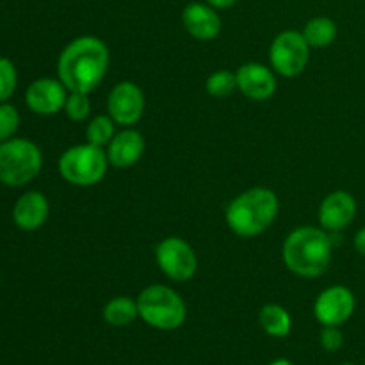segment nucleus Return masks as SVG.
Masks as SVG:
<instances>
[{
    "instance_id": "nucleus-25",
    "label": "nucleus",
    "mask_w": 365,
    "mask_h": 365,
    "mask_svg": "<svg viewBox=\"0 0 365 365\" xmlns=\"http://www.w3.org/2000/svg\"><path fill=\"white\" fill-rule=\"evenodd\" d=\"M344 337H342L339 327H324L321 331V346H323L327 351H337L341 349Z\"/></svg>"
},
{
    "instance_id": "nucleus-19",
    "label": "nucleus",
    "mask_w": 365,
    "mask_h": 365,
    "mask_svg": "<svg viewBox=\"0 0 365 365\" xmlns=\"http://www.w3.org/2000/svg\"><path fill=\"white\" fill-rule=\"evenodd\" d=\"M337 32V24L331 18L316 16L307 21L302 34L305 36L307 43L310 46H314V48H324V46H330L335 41Z\"/></svg>"
},
{
    "instance_id": "nucleus-5",
    "label": "nucleus",
    "mask_w": 365,
    "mask_h": 365,
    "mask_svg": "<svg viewBox=\"0 0 365 365\" xmlns=\"http://www.w3.org/2000/svg\"><path fill=\"white\" fill-rule=\"evenodd\" d=\"M43 155L29 139H7L0 143V182L9 187L29 184L41 171Z\"/></svg>"
},
{
    "instance_id": "nucleus-18",
    "label": "nucleus",
    "mask_w": 365,
    "mask_h": 365,
    "mask_svg": "<svg viewBox=\"0 0 365 365\" xmlns=\"http://www.w3.org/2000/svg\"><path fill=\"white\" fill-rule=\"evenodd\" d=\"M138 302L127 298V296H118L103 307V319L110 327H128L138 319Z\"/></svg>"
},
{
    "instance_id": "nucleus-21",
    "label": "nucleus",
    "mask_w": 365,
    "mask_h": 365,
    "mask_svg": "<svg viewBox=\"0 0 365 365\" xmlns=\"http://www.w3.org/2000/svg\"><path fill=\"white\" fill-rule=\"evenodd\" d=\"M205 89L214 98H227L237 89V77L228 70H217L212 75H209Z\"/></svg>"
},
{
    "instance_id": "nucleus-15",
    "label": "nucleus",
    "mask_w": 365,
    "mask_h": 365,
    "mask_svg": "<svg viewBox=\"0 0 365 365\" xmlns=\"http://www.w3.org/2000/svg\"><path fill=\"white\" fill-rule=\"evenodd\" d=\"M143 152H145V139L141 132L132 130V128L121 130L107 145V159H109V164H113L118 170L134 166L143 157Z\"/></svg>"
},
{
    "instance_id": "nucleus-4",
    "label": "nucleus",
    "mask_w": 365,
    "mask_h": 365,
    "mask_svg": "<svg viewBox=\"0 0 365 365\" xmlns=\"http://www.w3.org/2000/svg\"><path fill=\"white\" fill-rule=\"evenodd\" d=\"M139 317L152 328L163 331L177 330L187 317L184 299L166 285H150L138 298Z\"/></svg>"
},
{
    "instance_id": "nucleus-11",
    "label": "nucleus",
    "mask_w": 365,
    "mask_h": 365,
    "mask_svg": "<svg viewBox=\"0 0 365 365\" xmlns=\"http://www.w3.org/2000/svg\"><path fill=\"white\" fill-rule=\"evenodd\" d=\"M68 89L59 78H38L32 82L25 93V103L29 109L41 116H52L64 109Z\"/></svg>"
},
{
    "instance_id": "nucleus-16",
    "label": "nucleus",
    "mask_w": 365,
    "mask_h": 365,
    "mask_svg": "<svg viewBox=\"0 0 365 365\" xmlns=\"http://www.w3.org/2000/svg\"><path fill=\"white\" fill-rule=\"evenodd\" d=\"M48 200L43 192L29 191L16 200L13 209V220L18 228L25 232L38 230L48 217Z\"/></svg>"
},
{
    "instance_id": "nucleus-7",
    "label": "nucleus",
    "mask_w": 365,
    "mask_h": 365,
    "mask_svg": "<svg viewBox=\"0 0 365 365\" xmlns=\"http://www.w3.org/2000/svg\"><path fill=\"white\" fill-rule=\"evenodd\" d=\"M310 59V45L298 31H284L273 39L269 46L271 66L284 77L303 73Z\"/></svg>"
},
{
    "instance_id": "nucleus-6",
    "label": "nucleus",
    "mask_w": 365,
    "mask_h": 365,
    "mask_svg": "<svg viewBox=\"0 0 365 365\" xmlns=\"http://www.w3.org/2000/svg\"><path fill=\"white\" fill-rule=\"evenodd\" d=\"M107 152L91 143L71 146L59 159L61 177L77 187H91L102 182L107 173Z\"/></svg>"
},
{
    "instance_id": "nucleus-1",
    "label": "nucleus",
    "mask_w": 365,
    "mask_h": 365,
    "mask_svg": "<svg viewBox=\"0 0 365 365\" xmlns=\"http://www.w3.org/2000/svg\"><path fill=\"white\" fill-rule=\"evenodd\" d=\"M109 48L96 36H81L68 43L57 61V75L68 91L91 93L109 68Z\"/></svg>"
},
{
    "instance_id": "nucleus-20",
    "label": "nucleus",
    "mask_w": 365,
    "mask_h": 365,
    "mask_svg": "<svg viewBox=\"0 0 365 365\" xmlns=\"http://www.w3.org/2000/svg\"><path fill=\"white\" fill-rule=\"evenodd\" d=\"M114 120L107 114V116H96L93 118L91 123L86 128V138H88V143L95 146H106L113 141L114 138Z\"/></svg>"
},
{
    "instance_id": "nucleus-14",
    "label": "nucleus",
    "mask_w": 365,
    "mask_h": 365,
    "mask_svg": "<svg viewBox=\"0 0 365 365\" xmlns=\"http://www.w3.org/2000/svg\"><path fill=\"white\" fill-rule=\"evenodd\" d=\"M182 24L185 31L198 41H212L221 32V18L209 4L191 2L182 11Z\"/></svg>"
},
{
    "instance_id": "nucleus-27",
    "label": "nucleus",
    "mask_w": 365,
    "mask_h": 365,
    "mask_svg": "<svg viewBox=\"0 0 365 365\" xmlns=\"http://www.w3.org/2000/svg\"><path fill=\"white\" fill-rule=\"evenodd\" d=\"M209 6H212L214 9H228V7L235 6L237 0H205Z\"/></svg>"
},
{
    "instance_id": "nucleus-9",
    "label": "nucleus",
    "mask_w": 365,
    "mask_h": 365,
    "mask_svg": "<svg viewBox=\"0 0 365 365\" xmlns=\"http://www.w3.org/2000/svg\"><path fill=\"white\" fill-rule=\"evenodd\" d=\"M356 307L355 294L344 285H331L317 296L314 316L323 327H341L353 316Z\"/></svg>"
},
{
    "instance_id": "nucleus-29",
    "label": "nucleus",
    "mask_w": 365,
    "mask_h": 365,
    "mask_svg": "<svg viewBox=\"0 0 365 365\" xmlns=\"http://www.w3.org/2000/svg\"><path fill=\"white\" fill-rule=\"evenodd\" d=\"M341 365H355V364H341Z\"/></svg>"
},
{
    "instance_id": "nucleus-23",
    "label": "nucleus",
    "mask_w": 365,
    "mask_h": 365,
    "mask_svg": "<svg viewBox=\"0 0 365 365\" xmlns=\"http://www.w3.org/2000/svg\"><path fill=\"white\" fill-rule=\"evenodd\" d=\"M18 125H20V114L16 107L7 102L0 103V143L13 138L14 132L18 130Z\"/></svg>"
},
{
    "instance_id": "nucleus-8",
    "label": "nucleus",
    "mask_w": 365,
    "mask_h": 365,
    "mask_svg": "<svg viewBox=\"0 0 365 365\" xmlns=\"http://www.w3.org/2000/svg\"><path fill=\"white\" fill-rule=\"evenodd\" d=\"M155 260L170 280L187 282L198 271L196 253L184 239L166 237L155 248Z\"/></svg>"
},
{
    "instance_id": "nucleus-17",
    "label": "nucleus",
    "mask_w": 365,
    "mask_h": 365,
    "mask_svg": "<svg viewBox=\"0 0 365 365\" xmlns=\"http://www.w3.org/2000/svg\"><path fill=\"white\" fill-rule=\"evenodd\" d=\"M259 321L262 330L271 337L284 339L291 334L292 319L291 314L284 309V307L277 305V303H269V305L262 307L259 314Z\"/></svg>"
},
{
    "instance_id": "nucleus-24",
    "label": "nucleus",
    "mask_w": 365,
    "mask_h": 365,
    "mask_svg": "<svg viewBox=\"0 0 365 365\" xmlns=\"http://www.w3.org/2000/svg\"><path fill=\"white\" fill-rule=\"evenodd\" d=\"M16 89V68L6 57H0V103L7 102Z\"/></svg>"
},
{
    "instance_id": "nucleus-13",
    "label": "nucleus",
    "mask_w": 365,
    "mask_h": 365,
    "mask_svg": "<svg viewBox=\"0 0 365 365\" xmlns=\"http://www.w3.org/2000/svg\"><path fill=\"white\" fill-rule=\"evenodd\" d=\"M237 88L245 96L255 102L269 100L277 91V78L274 73L260 63H246L235 71Z\"/></svg>"
},
{
    "instance_id": "nucleus-28",
    "label": "nucleus",
    "mask_w": 365,
    "mask_h": 365,
    "mask_svg": "<svg viewBox=\"0 0 365 365\" xmlns=\"http://www.w3.org/2000/svg\"><path fill=\"white\" fill-rule=\"evenodd\" d=\"M269 365H292V364L289 362L287 359H278V360H274V362H271Z\"/></svg>"
},
{
    "instance_id": "nucleus-2",
    "label": "nucleus",
    "mask_w": 365,
    "mask_h": 365,
    "mask_svg": "<svg viewBox=\"0 0 365 365\" xmlns=\"http://www.w3.org/2000/svg\"><path fill=\"white\" fill-rule=\"evenodd\" d=\"M331 248V239L324 228L302 227L287 235L282 257L291 273L316 278L330 267Z\"/></svg>"
},
{
    "instance_id": "nucleus-12",
    "label": "nucleus",
    "mask_w": 365,
    "mask_h": 365,
    "mask_svg": "<svg viewBox=\"0 0 365 365\" xmlns=\"http://www.w3.org/2000/svg\"><path fill=\"white\" fill-rule=\"evenodd\" d=\"M356 217V202L348 191H334L321 202L319 223L327 232H341Z\"/></svg>"
},
{
    "instance_id": "nucleus-10",
    "label": "nucleus",
    "mask_w": 365,
    "mask_h": 365,
    "mask_svg": "<svg viewBox=\"0 0 365 365\" xmlns=\"http://www.w3.org/2000/svg\"><path fill=\"white\" fill-rule=\"evenodd\" d=\"M107 113L118 125L138 123L145 113V95L138 84L130 81L118 82L107 98Z\"/></svg>"
},
{
    "instance_id": "nucleus-26",
    "label": "nucleus",
    "mask_w": 365,
    "mask_h": 365,
    "mask_svg": "<svg viewBox=\"0 0 365 365\" xmlns=\"http://www.w3.org/2000/svg\"><path fill=\"white\" fill-rule=\"evenodd\" d=\"M353 245H355L356 252H359L362 257H365V227L360 228V230L356 232Z\"/></svg>"
},
{
    "instance_id": "nucleus-22",
    "label": "nucleus",
    "mask_w": 365,
    "mask_h": 365,
    "mask_svg": "<svg viewBox=\"0 0 365 365\" xmlns=\"http://www.w3.org/2000/svg\"><path fill=\"white\" fill-rule=\"evenodd\" d=\"M64 113L73 121L86 120L89 116V113H91V102H89L88 95L86 93L70 91L66 103H64Z\"/></svg>"
},
{
    "instance_id": "nucleus-3",
    "label": "nucleus",
    "mask_w": 365,
    "mask_h": 365,
    "mask_svg": "<svg viewBox=\"0 0 365 365\" xmlns=\"http://www.w3.org/2000/svg\"><path fill=\"white\" fill-rule=\"evenodd\" d=\"M280 202L271 189L253 187L235 196L227 207V225L239 237H255L277 220Z\"/></svg>"
}]
</instances>
